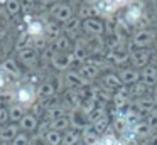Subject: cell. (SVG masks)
<instances>
[{"label": "cell", "mask_w": 157, "mask_h": 145, "mask_svg": "<svg viewBox=\"0 0 157 145\" xmlns=\"http://www.w3.org/2000/svg\"><path fill=\"white\" fill-rule=\"evenodd\" d=\"M78 17L79 20H88V19H91V17H100L98 15V12H96V9H95V5H85V3H81V5L78 7Z\"/></svg>", "instance_id": "f546056e"}, {"label": "cell", "mask_w": 157, "mask_h": 145, "mask_svg": "<svg viewBox=\"0 0 157 145\" xmlns=\"http://www.w3.org/2000/svg\"><path fill=\"white\" fill-rule=\"evenodd\" d=\"M12 96H14V101L19 105H22V106L29 108L34 105L36 98H37V91H36V86L31 83H24L22 86H19L17 90L12 93Z\"/></svg>", "instance_id": "3957f363"}, {"label": "cell", "mask_w": 157, "mask_h": 145, "mask_svg": "<svg viewBox=\"0 0 157 145\" xmlns=\"http://www.w3.org/2000/svg\"><path fill=\"white\" fill-rule=\"evenodd\" d=\"M73 57H75V64H78V67L81 66V64H85L86 61H88L90 54L88 51L85 49L83 46H79V44H75V47H73Z\"/></svg>", "instance_id": "1f68e13d"}, {"label": "cell", "mask_w": 157, "mask_h": 145, "mask_svg": "<svg viewBox=\"0 0 157 145\" xmlns=\"http://www.w3.org/2000/svg\"><path fill=\"white\" fill-rule=\"evenodd\" d=\"M49 56H51V66L54 67L59 73H66L69 71V67L75 64V57H73V52H51L48 49Z\"/></svg>", "instance_id": "5b68a950"}, {"label": "cell", "mask_w": 157, "mask_h": 145, "mask_svg": "<svg viewBox=\"0 0 157 145\" xmlns=\"http://www.w3.org/2000/svg\"><path fill=\"white\" fill-rule=\"evenodd\" d=\"M36 91H37V98H39V100L51 98V96H56V94H58V90H56L52 79H44V81H41V83L37 84V88H36Z\"/></svg>", "instance_id": "7402d4cb"}, {"label": "cell", "mask_w": 157, "mask_h": 145, "mask_svg": "<svg viewBox=\"0 0 157 145\" xmlns=\"http://www.w3.org/2000/svg\"><path fill=\"white\" fill-rule=\"evenodd\" d=\"M63 32H64V36L69 37L71 40H78L79 37H81V32H83V22L78 17H75V19H71L68 24H64Z\"/></svg>", "instance_id": "2e32d148"}, {"label": "cell", "mask_w": 157, "mask_h": 145, "mask_svg": "<svg viewBox=\"0 0 157 145\" xmlns=\"http://www.w3.org/2000/svg\"><path fill=\"white\" fill-rule=\"evenodd\" d=\"M78 73L81 74V78L86 81V83L91 84L93 81L100 76L101 69H100V67H96V66H93V64H90V63H85V64H81V66L78 67Z\"/></svg>", "instance_id": "44dd1931"}, {"label": "cell", "mask_w": 157, "mask_h": 145, "mask_svg": "<svg viewBox=\"0 0 157 145\" xmlns=\"http://www.w3.org/2000/svg\"><path fill=\"white\" fill-rule=\"evenodd\" d=\"M29 145H48V143H46V140L41 137V135H37L36 138H31V143Z\"/></svg>", "instance_id": "681fc988"}, {"label": "cell", "mask_w": 157, "mask_h": 145, "mask_svg": "<svg viewBox=\"0 0 157 145\" xmlns=\"http://www.w3.org/2000/svg\"><path fill=\"white\" fill-rule=\"evenodd\" d=\"M42 138L46 140L48 145H61L63 143V133H59L56 130H51V128L42 135Z\"/></svg>", "instance_id": "8d00e7d4"}, {"label": "cell", "mask_w": 157, "mask_h": 145, "mask_svg": "<svg viewBox=\"0 0 157 145\" xmlns=\"http://www.w3.org/2000/svg\"><path fill=\"white\" fill-rule=\"evenodd\" d=\"M155 39H157V34L152 29H140L132 36V39H130V42L127 46H128L130 51L132 49H149L155 42Z\"/></svg>", "instance_id": "7a4b0ae2"}, {"label": "cell", "mask_w": 157, "mask_h": 145, "mask_svg": "<svg viewBox=\"0 0 157 145\" xmlns=\"http://www.w3.org/2000/svg\"><path fill=\"white\" fill-rule=\"evenodd\" d=\"M29 143H31V137H29V133H24V132H21V133L10 142V145H29Z\"/></svg>", "instance_id": "ee69618b"}, {"label": "cell", "mask_w": 157, "mask_h": 145, "mask_svg": "<svg viewBox=\"0 0 157 145\" xmlns=\"http://www.w3.org/2000/svg\"><path fill=\"white\" fill-rule=\"evenodd\" d=\"M36 7V0H21V10L22 13H32V10H34Z\"/></svg>", "instance_id": "f6af8a7d"}, {"label": "cell", "mask_w": 157, "mask_h": 145, "mask_svg": "<svg viewBox=\"0 0 157 145\" xmlns=\"http://www.w3.org/2000/svg\"><path fill=\"white\" fill-rule=\"evenodd\" d=\"M10 19L12 17L5 12L4 9L0 10V40H4L9 34V29H10Z\"/></svg>", "instance_id": "836d02e7"}, {"label": "cell", "mask_w": 157, "mask_h": 145, "mask_svg": "<svg viewBox=\"0 0 157 145\" xmlns=\"http://www.w3.org/2000/svg\"><path fill=\"white\" fill-rule=\"evenodd\" d=\"M106 115V111H105V106H96L93 111H90L88 113V120H90V123H93V121H96V120H100L101 116H105Z\"/></svg>", "instance_id": "7bdbcfd3"}, {"label": "cell", "mask_w": 157, "mask_h": 145, "mask_svg": "<svg viewBox=\"0 0 157 145\" xmlns=\"http://www.w3.org/2000/svg\"><path fill=\"white\" fill-rule=\"evenodd\" d=\"M36 2H37L39 5H42V7H49V9H51L52 5L59 3V0H36Z\"/></svg>", "instance_id": "c3c4849f"}, {"label": "cell", "mask_w": 157, "mask_h": 145, "mask_svg": "<svg viewBox=\"0 0 157 145\" xmlns=\"http://www.w3.org/2000/svg\"><path fill=\"white\" fill-rule=\"evenodd\" d=\"M44 36L46 40H49V44L52 40H56L58 37H61L63 36L61 24H58L56 20H44Z\"/></svg>", "instance_id": "d6986e66"}, {"label": "cell", "mask_w": 157, "mask_h": 145, "mask_svg": "<svg viewBox=\"0 0 157 145\" xmlns=\"http://www.w3.org/2000/svg\"><path fill=\"white\" fill-rule=\"evenodd\" d=\"M145 3L142 0H130L128 3L125 5V12H123L122 19L127 22V25L135 27L145 19Z\"/></svg>", "instance_id": "6da1fadb"}, {"label": "cell", "mask_w": 157, "mask_h": 145, "mask_svg": "<svg viewBox=\"0 0 157 145\" xmlns=\"http://www.w3.org/2000/svg\"><path fill=\"white\" fill-rule=\"evenodd\" d=\"M117 3H118L120 7H123V5H127V3H128V0H115Z\"/></svg>", "instance_id": "816d5d0a"}, {"label": "cell", "mask_w": 157, "mask_h": 145, "mask_svg": "<svg viewBox=\"0 0 157 145\" xmlns=\"http://www.w3.org/2000/svg\"><path fill=\"white\" fill-rule=\"evenodd\" d=\"M105 59H106V63L112 64V66H122V64H125L127 61H130V49H128V46L120 47V49L106 51V52H105Z\"/></svg>", "instance_id": "52a82bcc"}, {"label": "cell", "mask_w": 157, "mask_h": 145, "mask_svg": "<svg viewBox=\"0 0 157 145\" xmlns=\"http://www.w3.org/2000/svg\"><path fill=\"white\" fill-rule=\"evenodd\" d=\"M112 125H113V128H115V132H117L118 135H122L123 132H125L127 128L130 127V125H128V121H127L125 118H113Z\"/></svg>", "instance_id": "60d3db41"}, {"label": "cell", "mask_w": 157, "mask_h": 145, "mask_svg": "<svg viewBox=\"0 0 157 145\" xmlns=\"http://www.w3.org/2000/svg\"><path fill=\"white\" fill-rule=\"evenodd\" d=\"M0 10H2V9H0Z\"/></svg>", "instance_id": "9f6ffc18"}, {"label": "cell", "mask_w": 157, "mask_h": 145, "mask_svg": "<svg viewBox=\"0 0 157 145\" xmlns=\"http://www.w3.org/2000/svg\"><path fill=\"white\" fill-rule=\"evenodd\" d=\"M100 86H103V88H106V90L115 93L118 88L123 86V83H122V79H120L118 73H105L101 76V79H100Z\"/></svg>", "instance_id": "ac0fdd59"}, {"label": "cell", "mask_w": 157, "mask_h": 145, "mask_svg": "<svg viewBox=\"0 0 157 145\" xmlns=\"http://www.w3.org/2000/svg\"><path fill=\"white\" fill-rule=\"evenodd\" d=\"M49 15L58 24H68L71 19H75V9L71 7V3L59 2L49 9Z\"/></svg>", "instance_id": "277c9868"}, {"label": "cell", "mask_w": 157, "mask_h": 145, "mask_svg": "<svg viewBox=\"0 0 157 145\" xmlns=\"http://www.w3.org/2000/svg\"><path fill=\"white\" fill-rule=\"evenodd\" d=\"M157 106V98L155 96H150V94H145V96H140L133 101V108H135L139 113H152L155 111Z\"/></svg>", "instance_id": "8fae6325"}, {"label": "cell", "mask_w": 157, "mask_h": 145, "mask_svg": "<svg viewBox=\"0 0 157 145\" xmlns=\"http://www.w3.org/2000/svg\"><path fill=\"white\" fill-rule=\"evenodd\" d=\"M152 57H154V61H155V64H157V49L154 51V54H152Z\"/></svg>", "instance_id": "db71d44e"}, {"label": "cell", "mask_w": 157, "mask_h": 145, "mask_svg": "<svg viewBox=\"0 0 157 145\" xmlns=\"http://www.w3.org/2000/svg\"><path fill=\"white\" fill-rule=\"evenodd\" d=\"M0 69H4L9 76L12 78H19L21 76V64L17 63L15 57H7L0 63Z\"/></svg>", "instance_id": "4316f807"}, {"label": "cell", "mask_w": 157, "mask_h": 145, "mask_svg": "<svg viewBox=\"0 0 157 145\" xmlns=\"http://www.w3.org/2000/svg\"><path fill=\"white\" fill-rule=\"evenodd\" d=\"M145 121H147V125L152 128L154 133H155V132H157V110L147 115V116H145Z\"/></svg>", "instance_id": "bcb514c9"}, {"label": "cell", "mask_w": 157, "mask_h": 145, "mask_svg": "<svg viewBox=\"0 0 157 145\" xmlns=\"http://www.w3.org/2000/svg\"><path fill=\"white\" fill-rule=\"evenodd\" d=\"M4 10L10 17H17L19 13L22 12V10H21V0H7L5 5H4Z\"/></svg>", "instance_id": "f35d334b"}, {"label": "cell", "mask_w": 157, "mask_h": 145, "mask_svg": "<svg viewBox=\"0 0 157 145\" xmlns=\"http://www.w3.org/2000/svg\"><path fill=\"white\" fill-rule=\"evenodd\" d=\"M140 73H142V79L140 81H142L147 88L157 84V64H149V66H145Z\"/></svg>", "instance_id": "484cf974"}, {"label": "cell", "mask_w": 157, "mask_h": 145, "mask_svg": "<svg viewBox=\"0 0 157 145\" xmlns=\"http://www.w3.org/2000/svg\"><path fill=\"white\" fill-rule=\"evenodd\" d=\"M152 51L150 49H132L130 51V61L135 69H144L145 66L150 64L152 59Z\"/></svg>", "instance_id": "ba28073f"}, {"label": "cell", "mask_w": 157, "mask_h": 145, "mask_svg": "<svg viewBox=\"0 0 157 145\" xmlns=\"http://www.w3.org/2000/svg\"><path fill=\"white\" fill-rule=\"evenodd\" d=\"M147 2L150 3V5H154V7H157V0H147Z\"/></svg>", "instance_id": "f5cc1de1"}, {"label": "cell", "mask_w": 157, "mask_h": 145, "mask_svg": "<svg viewBox=\"0 0 157 145\" xmlns=\"http://www.w3.org/2000/svg\"><path fill=\"white\" fill-rule=\"evenodd\" d=\"M25 115H27V108L22 106V105L14 103V105H10V106H9V120L14 121V123H19V121H21Z\"/></svg>", "instance_id": "83f0119b"}, {"label": "cell", "mask_w": 157, "mask_h": 145, "mask_svg": "<svg viewBox=\"0 0 157 145\" xmlns=\"http://www.w3.org/2000/svg\"><path fill=\"white\" fill-rule=\"evenodd\" d=\"M133 130H135V133H137V137H139V138H150L154 135L152 128L147 125L145 120H140L137 125H133Z\"/></svg>", "instance_id": "e575fe53"}, {"label": "cell", "mask_w": 157, "mask_h": 145, "mask_svg": "<svg viewBox=\"0 0 157 145\" xmlns=\"http://www.w3.org/2000/svg\"><path fill=\"white\" fill-rule=\"evenodd\" d=\"M83 3H85V5H95L96 2H98V0H81Z\"/></svg>", "instance_id": "f907efd6"}, {"label": "cell", "mask_w": 157, "mask_h": 145, "mask_svg": "<svg viewBox=\"0 0 157 145\" xmlns=\"http://www.w3.org/2000/svg\"><path fill=\"white\" fill-rule=\"evenodd\" d=\"M68 116H69V123H71L73 130L83 132L88 127H91V123H90V120H88V115H86L85 111H81L79 108L78 110H71Z\"/></svg>", "instance_id": "9c48e42d"}, {"label": "cell", "mask_w": 157, "mask_h": 145, "mask_svg": "<svg viewBox=\"0 0 157 145\" xmlns=\"http://www.w3.org/2000/svg\"><path fill=\"white\" fill-rule=\"evenodd\" d=\"M39 123H41V121H39V118L36 116V115L27 113L21 121H19V128H21V132H24V133H32V132H37Z\"/></svg>", "instance_id": "603a6c76"}, {"label": "cell", "mask_w": 157, "mask_h": 145, "mask_svg": "<svg viewBox=\"0 0 157 145\" xmlns=\"http://www.w3.org/2000/svg\"><path fill=\"white\" fill-rule=\"evenodd\" d=\"M9 121V108L0 106V127H4Z\"/></svg>", "instance_id": "7dc6e473"}, {"label": "cell", "mask_w": 157, "mask_h": 145, "mask_svg": "<svg viewBox=\"0 0 157 145\" xmlns=\"http://www.w3.org/2000/svg\"><path fill=\"white\" fill-rule=\"evenodd\" d=\"M108 127H110V116H108V115H105V116H101L100 120H96V121H93V123H91V128L100 135V137L105 135V132H106V128H108Z\"/></svg>", "instance_id": "d590c367"}, {"label": "cell", "mask_w": 157, "mask_h": 145, "mask_svg": "<svg viewBox=\"0 0 157 145\" xmlns=\"http://www.w3.org/2000/svg\"><path fill=\"white\" fill-rule=\"evenodd\" d=\"M36 44V40L32 39L31 36H29L27 32H22L21 36L17 37V40H15V51H24V49H32Z\"/></svg>", "instance_id": "f1b7e54d"}, {"label": "cell", "mask_w": 157, "mask_h": 145, "mask_svg": "<svg viewBox=\"0 0 157 145\" xmlns=\"http://www.w3.org/2000/svg\"><path fill=\"white\" fill-rule=\"evenodd\" d=\"M63 78H64V84L68 88H73V90H81L85 86H90V83H86L81 78V74L78 73V69H69L66 73H63Z\"/></svg>", "instance_id": "7c38bea8"}, {"label": "cell", "mask_w": 157, "mask_h": 145, "mask_svg": "<svg viewBox=\"0 0 157 145\" xmlns=\"http://www.w3.org/2000/svg\"><path fill=\"white\" fill-rule=\"evenodd\" d=\"M63 105L71 110H78L81 105V96H79V90H73V88H66L63 93Z\"/></svg>", "instance_id": "5bb4252c"}, {"label": "cell", "mask_w": 157, "mask_h": 145, "mask_svg": "<svg viewBox=\"0 0 157 145\" xmlns=\"http://www.w3.org/2000/svg\"><path fill=\"white\" fill-rule=\"evenodd\" d=\"M49 128H51V130L59 132V133H64V132H68L69 128H71V123H69V116L66 115V116L58 118V120H54V121H49Z\"/></svg>", "instance_id": "d6a6232c"}, {"label": "cell", "mask_w": 157, "mask_h": 145, "mask_svg": "<svg viewBox=\"0 0 157 145\" xmlns=\"http://www.w3.org/2000/svg\"><path fill=\"white\" fill-rule=\"evenodd\" d=\"M118 76L122 79L123 86H132V84L139 83L142 79V73L139 69H135V67H122L118 71Z\"/></svg>", "instance_id": "9a60e30c"}, {"label": "cell", "mask_w": 157, "mask_h": 145, "mask_svg": "<svg viewBox=\"0 0 157 145\" xmlns=\"http://www.w3.org/2000/svg\"><path fill=\"white\" fill-rule=\"evenodd\" d=\"M73 47H75L73 40L69 39V37H66L64 34H63L61 37H58L56 40H52V42L49 44L48 49L51 51V52H71Z\"/></svg>", "instance_id": "e0dca14e"}, {"label": "cell", "mask_w": 157, "mask_h": 145, "mask_svg": "<svg viewBox=\"0 0 157 145\" xmlns=\"http://www.w3.org/2000/svg\"><path fill=\"white\" fill-rule=\"evenodd\" d=\"M95 9H96V12H98L100 19H101V17L103 19H110V17L120 9V5L115 0H98V2L95 3Z\"/></svg>", "instance_id": "4fadbf2b"}, {"label": "cell", "mask_w": 157, "mask_h": 145, "mask_svg": "<svg viewBox=\"0 0 157 145\" xmlns=\"http://www.w3.org/2000/svg\"><path fill=\"white\" fill-rule=\"evenodd\" d=\"M19 133H21L19 125H14V123L4 125V127H0V142H4V143H10V142L14 140Z\"/></svg>", "instance_id": "d4e9b609"}, {"label": "cell", "mask_w": 157, "mask_h": 145, "mask_svg": "<svg viewBox=\"0 0 157 145\" xmlns=\"http://www.w3.org/2000/svg\"><path fill=\"white\" fill-rule=\"evenodd\" d=\"M128 93H130V98H140V96H145L147 94V86L142 83V81H139V83L132 84V86H128Z\"/></svg>", "instance_id": "74e56055"}, {"label": "cell", "mask_w": 157, "mask_h": 145, "mask_svg": "<svg viewBox=\"0 0 157 145\" xmlns=\"http://www.w3.org/2000/svg\"><path fill=\"white\" fill-rule=\"evenodd\" d=\"M17 63L22 64V66L29 67V69H34L39 63V51L37 49H24V51H19L17 52Z\"/></svg>", "instance_id": "30bf717a"}, {"label": "cell", "mask_w": 157, "mask_h": 145, "mask_svg": "<svg viewBox=\"0 0 157 145\" xmlns=\"http://www.w3.org/2000/svg\"><path fill=\"white\" fill-rule=\"evenodd\" d=\"M0 145H9V143H4V142H0Z\"/></svg>", "instance_id": "11a10c76"}, {"label": "cell", "mask_w": 157, "mask_h": 145, "mask_svg": "<svg viewBox=\"0 0 157 145\" xmlns=\"http://www.w3.org/2000/svg\"><path fill=\"white\" fill-rule=\"evenodd\" d=\"M81 138L85 140V143H86V145H91V143H95V142H98V140H100V135L96 133V132L93 130L91 127H88L86 130H83V132H81Z\"/></svg>", "instance_id": "ab89813d"}, {"label": "cell", "mask_w": 157, "mask_h": 145, "mask_svg": "<svg viewBox=\"0 0 157 145\" xmlns=\"http://www.w3.org/2000/svg\"><path fill=\"white\" fill-rule=\"evenodd\" d=\"M25 32H27L34 40L46 39V36H44V20H42L41 17H36V19L25 27Z\"/></svg>", "instance_id": "ffe728a7"}, {"label": "cell", "mask_w": 157, "mask_h": 145, "mask_svg": "<svg viewBox=\"0 0 157 145\" xmlns=\"http://www.w3.org/2000/svg\"><path fill=\"white\" fill-rule=\"evenodd\" d=\"M68 115V108L63 103H56L52 106H49L48 110H44V120L46 121H54L58 118H63Z\"/></svg>", "instance_id": "cb8c5ba5"}, {"label": "cell", "mask_w": 157, "mask_h": 145, "mask_svg": "<svg viewBox=\"0 0 157 145\" xmlns=\"http://www.w3.org/2000/svg\"><path fill=\"white\" fill-rule=\"evenodd\" d=\"M81 132L78 130H73V128H69L68 132H64L63 133V145H79V142H81Z\"/></svg>", "instance_id": "4dcf8cb0"}, {"label": "cell", "mask_w": 157, "mask_h": 145, "mask_svg": "<svg viewBox=\"0 0 157 145\" xmlns=\"http://www.w3.org/2000/svg\"><path fill=\"white\" fill-rule=\"evenodd\" d=\"M83 34L90 37H98L105 34V20L100 17H91L88 20H83Z\"/></svg>", "instance_id": "8992f818"}, {"label": "cell", "mask_w": 157, "mask_h": 145, "mask_svg": "<svg viewBox=\"0 0 157 145\" xmlns=\"http://www.w3.org/2000/svg\"><path fill=\"white\" fill-rule=\"evenodd\" d=\"M12 81H14V78L9 76V74L5 73L4 69H0V93L7 90V88L12 84Z\"/></svg>", "instance_id": "b9f144b4"}]
</instances>
